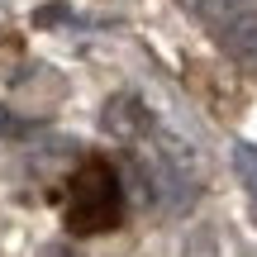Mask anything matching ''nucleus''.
<instances>
[{
    "label": "nucleus",
    "mask_w": 257,
    "mask_h": 257,
    "mask_svg": "<svg viewBox=\"0 0 257 257\" xmlns=\"http://www.w3.org/2000/svg\"><path fill=\"white\" fill-rule=\"evenodd\" d=\"M248 10H257V0H200V15L210 19L214 29H229L238 15H248Z\"/></svg>",
    "instance_id": "2"
},
{
    "label": "nucleus",
    "mask_w": 257,
    "mask_h": 257,
    "mask_svg": "<svg viewBox=\"0 0 257 257\" xmlns=\"http://www.w3.org/2000/svg\"><path fill=\"white\" fill-rule=\"evenodd\" d=\"M181 5H195V10H200V0H181Z\"/></svg>",
    "instance_id": "5"
},
{
    "label": "nucleus",
    "mask_w": 257,
    "mask_h": 257,
    "mask_svg": "<svg viewBox=\"0 0 257 257\" xmlns=\"http://www.w3.org/2000/svg\"><path fill=\"white\" fill-rule=\"evenodd\" d=\"M219 38H224V48H229L233 57H243V62H257V10L238 15Z\"/></svg>",
    "instance_id": "1"
},
{
    "label": "nucleus",
    "mask_w": 257,
    "mask_h": 257,
    "mask_svg": "<svg viewBox=\"0 0 257 257\" xmlns=\"http://www.w3.org/2000/svg\"><path fill=\"white\" fill-rule=\"evenodd\" d=\"M0 134H5V138H15V134H19V119L5 110V105H0Z\"/></svg>",
    "instance_id": "4"
},
{
    "label": "nucleus",
    "mask_w": 257,
    "mask_h": 257,
    "mask_svg": "<svg viewBox=\"0 0 257 257\" xmlns=\"http://www.w3.org/2000/svg\"><path fill=\"white\" fill-rule=\"evenodd\" d=\"M233 172H238V181L257 195V148L252 143H233Z\"/></svg>",
    "instance_id": "3"
}]
</instances>
